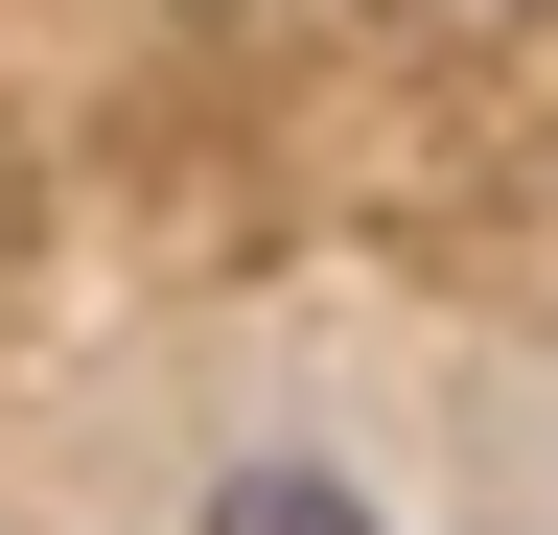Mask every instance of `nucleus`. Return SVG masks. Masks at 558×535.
Here are the masks:
<instances>
[{
	"label": "nucleus",
	"mask_w": 558,
	"mask_h": 535,
	"mask_svg": "<svg viewBox=\"0 0 558 535\" xmlns=\"http://www.w3.org/2000/svg\"><path fill=\"white\" fill-rule=\"evenodd\" d=\"M186 535H396V512L349 489L326 442H233V465H209V489H186Z\"/></svg>",
	"instance_id": "nucleus-1"
}]
</instances>
